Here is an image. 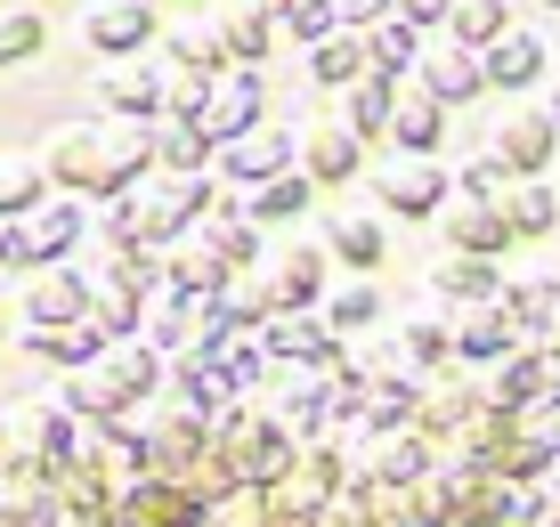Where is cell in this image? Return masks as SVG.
<instances>
[{"mask_svg": "<svg viewBox=\"0 0 560 527\" xmlns=\"http://www.w3.org/2000/svg\"><path fill=\"white\" fill-rule=\"evenodd\" d=\"M545 9H560V0H545Z\"/></svg>", "mask_w": 560, "mask_h": 527, "instance_id": "obj_53", "label": "cell"}, {"mask_svg": "<svg viewBox=\"0 0 560 527\" xmlns=\"http://www.w3.org/2000/svg\"><path fill=\"white\" fill-rule=\"evenodd\" d=\"M42 163H49V187L106 203V195H130L154 171V122H122V114L66 122V130H49Z\"/></svg>", "mask_w": 560, "mask_h": 527, "instance_id": "obj_1", "label": "cell"}, {"mask_svg": "<svg viewBox=\"0 0 560 527\" xmlns=\"http://www.w3.org/2000/svg\"><path fill=\"white\" fill-rule=\"evenodd\" d=\"M439 33H455L463 49H488L495 33H512V0H455Z\"/></svg>", "mask_w": 560, "mask_h": 527, "instance_id": "obj_39", "label": "cell"}, {"mask_svg": "<svg viewBox=\"0 0 560 527\" xmlns=\"http://www.w3.org/2000/svg\"><path fill=\"white\" fill-rule=\"evenodd\" d=\"M268 122V90H260V66H236L228 57L220 73H211V97H203V114H196V130L211 147H228V139H244V130H260Z\"/></svg>", "mask_w": 560, "mask_h": 527, "instance_id": "obj_3", "label": "cell"}, {"mask_svg": "<svg viewBox=\"0 0 560 527\" xmlns=\"http://www.w3.org/2000/svg\"><path fill=\"white\" fill-rule=\"evenodd\" d=\"M9 446H16V438H9V414H0V462H9Z\"/></svg>", "mask_w": 560, "mask_h": 527, "instance_id": "obj_48", "label": "cell"}, {"mask_svg": "<svg viewBox=\"0 0 560 527\" xmlns=\"http://www.w3.org/2000/svg\"><path fill=\"white\" fill-rule=\"evenodd\" d=\"M488 147L512 163V179L552 171V163H560V122H552V106H504V114L488 122Z\"/></svg>", "mask_w": 560, "mask_h": 527, "instance_id": "obj_7", "label": "cell"}, {"mask_svg": "<svg viewBox=\"0 0 560 527\" xmlns=\"http://www.w3.org/2000/svg\"><path fill=\"white\" fill-rule=\"evenodd\" d=\"M317 203V179L293 163V171H277V179H260V187H244V211H253L260 227H293L301 211Z\"/></svg>", "mask_w": 560, "mask_h": 527, "instance_id": "obj_27", "label": "cell"}, {"mask_svg": "<svg viewBox=\"0 0 560 527\" xmlns=\"http://www.w3.org/2000/svg\"><path fill=\"white\" fill-rule=\"evenodd\" d=\"M106 349V333L98 325H25V358H42V365H57V374H66V365H90Z\"/></svg>", "mask_w": 560, "mask_h": 527, "instance_id": "obj_31", "label": "cell"}, {"mask_svg": "<svg viewBox=\"0 0 560 527\" xmlns=\"http://www.w3.org/2000/svg\"><path fill=\"white\" fill-rule=\"evenodd\" d=\"M317 308H325V325H334L341 341H358V333H374V325H382V284L374 277H350V284L325 292Z\"/></svg>", "mask_w": 560, "mask_h": 527, "instance_id": "obj_33", "label": "cell"}, {"mask_svg": "<svg viewBox=\"0 0 560 527\" xmlns=\"http://www.w3.org/2000/svg\"><path fill=\"white\" fill-rule=\"evenodd\" d=\"M293 163H301V139H293V130H277V122H260V130H244V139L211 147V171H220L228 187H260V179H277V171H293Z\"/></svg>", "mask_w": 560, "mask_h": 527, "instance_id": "obj_11", "label": "cell"}, {"mask_svg": "<svg viewBox=\"0 0 560 527\" xmlns=\"http://www.w3.org/2000/svg\"><path fill=\"white\" fill-rule=\"evenodd\" d=\"M0 268H25L33 277V227L25 220H0Z\"/></svg>", "mask_w": 560, "mask_h": 527, "instance_id": "obj_44", "label": "cell"}, {"mask_svg": "<svg viewBox=\"0 0 560 527\" xmlns=\"http://www.w3.org/2000/svg\"><path fill=\"white\" fill-rule=\"evenodd\" d=\"M390 114H398V82L365 66L358 82H341V122L358 130L365 147H390Z\"/></svg>", "mask_w": 560, "mask_h": 527, "instance_id": "obj_23", "label": "cell"}, {"mask_svg": "<svg viewBox=\"0 0 560 527\" xmlns=\"http://www.w3.org/2000/svg\"><path fill=\"white\" fill-rule=\"evenodd\" d=\"M495 301L512 308L520 341H552V317H560V277H504Z\"/></svg>", "mask_w": 560, "mask_h": 527, "instance_id": "obj_28", "label": "cell"}, {"mask_svg": "<svg viewBox=\"0 0 560 527\" xmlns=\"http://www.w3.org/2000/svg\"><path fill=\"white\" fill-rule=\"evenodd\" d=\"M365 33V66L374 73H390V82H407L415 73V57H422V25H407V16H374V25H358Z\"/></svg>", "mask_w": 560, "mask_h": 527, "instance_id": "obj_30", "label": "cell"}, {"mask_svg": "<svg viewBox=\"0 0 560 527\" xmlns=\"http://www.w3.org/2000/svg\"><path fill=\"white\" fill-rule=\"evenodd\" d=\"M57 398H66L82 422H114V414H130V398L114 389V374H106L98 358H90V365H66V374H57Z\"/></svg>", "mask_w": 560, "mask_h": 527, "instance_id": "obj_29", "label": "cell"}, {"mask_svg": "<svg viewBox=\"0 0 560 527\" xmlns=\"http://www.w3.org/2000/svg\"><path fill=\"white\" fill-rule=\"evenodd\" d=\"M512 349H520V325H512L504 301L455 308V365H495V358H512Z\"/></svg>", "mask_w": 560, "mask_h": 527, "instance_id": "obj_19", "label": "cell"}, {"mask_svg": "<svg viewBox=\"0 0 560 527\" xmlns=\"http://www.w3.org/2000/svg\"><path fill=\"white\" fill-rule=\"evenodd\" d=\"M154 9H163V0H154Z\"/></svg>", "mask_w": 560, "mask_h": 527, "instance_id": "obj_55", "label": "cell"}, {"mask_svg": "<svg viewBox=\"0 0 560 527\" xmlns=\"http://www.w3.org/2000/svg\"><path fill=\"white\" fill-rule=\"evenodd\" d=\"M422 284H431V301L471 308V301H495V292H504V260H488V251H439Z\"/></svg>", "mask_w": 560, "mask_h": 527, "instance_id": "obj_18", "label": "cell"}, {"mask_svg": "<svg viewBox=\"0 0 560 527\" xmlns=\"http://www.w3.org/2000/svg\"><path fill=\"white\" fill-rule=\"evenodd\" d=\"M163 66H179V73H220V66H228L220 25H171V33H163Z\"/></svg>", "mask_w": 560, "mask_h": 527, "instance_id": "obj_37", "label": "cell"}, {"mask_svg": "<svg viewBox=\"0 0 560 527\" xmlns=\"http://www.w3.org/2000/svg\"><path fill=\"white\" fill-rule=\"evenodd\" d=\"M479 66H488V90H504V97H528L536 82L552 73V42L545 33H495L488 49H479Z\"/></svg>", "mask_w": 560, "mask_h": 527, "instance_id": "obj_15", "label": "cell"}, {"mask_svg": "<svg viewBox=\"0 0 560 527\" xmlns=\"http://www.w3.org/2000/svg\"><path fill=\"white\" fill-rule=\"evenodd\" d=\"M90 325H98L106 341H130L147 325V292H130V284H106L98 277V301H90Z\"/></svg>", "mask_w": 560, "mask_h": 527, "instance_id": "obj_40", "label": "cell"}, {"mask_svg": "<svg viewBox=\"0 0 560 527\" xmlns=\"http://www.w3.org/2000/svg\"><path fill=\"white\" fill-rule=\"evenodd\" d=\"M365 195H374L382 220H439V203L455 195V163H439V154H390V163H365Z\"/></svg>", "mask_w": 560, "mask_h": 527, "instance_id": "obj_2", "label": "cell"}, {"mask_svg": "<svg viewBox=\"0 0 560 527\" xmlns=\"http://www.w3.org/2000/svg\"><path fill=\"white\" fill-rule=\"evenodd\" d=\"M552 122H560V90H552Z\"/></svg>", "mask_w": 560, "mask_h": 527, "instance_id": "obj_51", "label": "cell"}, {"mask_svg": "<svg viewBox=\"0 0 560 527\" xmlns=\"http://www.w3.org/2000/svg\"><path fill=\"white\" fill-rule=\"evenodd\" d=\"M536 487H545V519H560V455H552V471L536 479Z\"/></svg>", "mask_w": 560, "mask_h": 527, "instance_id": "obj_47", "label": "cell"}, {"mask_svg": "<svg viewBox=\"0 0 560 527\" xmlns=\"http://www.w3.org/2000/svg\"><path fill=\"white\" fill-rule=\"evenodd\" d=\"M268 414L293 422L301 438L334 431V382H325V365H284V382H277V398H268Z\"/></svg>", "mask_w": 560, "mask_h": 527, "instance_id": "obj_17", "label": "cell"}, {"mask_svg": "<svg viewBox=\"0 0 560 527\" xmlns=\"http://www.w3.org/2000/svg\"><path fill=\"white\" fill-rule=\"evenodd\" d=\"M220 42L236 66H268V49H277V0H220Z\"/></svg>", "mask_w": 560, "mask_h": 527, "instance_id": "obj_21", "label": "cell"}, {"mask_svg": "<svg viewBox=\"0 0 560 527\" xmlns=\"http://www.w3.org/2000/svg\"><path fill=\"white\" fill-rule=\"evenodd\" d=\"M293 455H301V431H293V422H277L268 406H253V422L228 438V462H236V479H244V487H284Z\"/></svg>", "mask_w": 560, "mask_h": 527, "instance_id": "obj_6", "label": "cell"}, {"mask_svg": "<svg viewBox=\"0 0 560 527\" xmlns=\"http://www.w3.org/2000/svg\"><path fill=\"white\" fill-rule=\"evenodd\" d=\"M439 236H447V251H488V260H504L520 244L495 195H447V203H439Z\"/></svg>", "mask_w": 560, "mask_h": 527, "instance_id": "obj_13", "label": "cell"}, {"mask_svg": "<svg viewBox=\"0 0 560 527\" xmlns=\"http://www.w3.org/2000/svg\"><path fill=\"white\" fill-rule=\"evenodd\" d=\"M98 365L114 374V389L130 398V414L163 398V374H171V358H163V349H154L147 333H130V341H106V349H98Z\"/></svg>", "mask_w": 560, "mask_h": 527, "instance_id": "obj_20", "label": "cell"}, {"mask_svg": "<svg viewBox=\"0 0 560 527\" xmlns=\"http://www.w3.org/2000/svg\"><path fill=\"white\" fill-rule=\"evenodd\" d=\"M154 171H211V139L179 114H163L154 122Z\"/></svg>", "mask_w": 560, "mask_h": 527, "instance_id": "obj_38", "label": "cell"}, {"mask_svg": "<svg viewBox=\"0 0 560 527\" xmlns=\"http://www.w3.org/2000/svg\"><path fill=\"white\" fill-rule=\"evenodd\" d=\"M365 73V33L358 25H334L325 42H308V82L317 90H341V82H358Z\"/></svg>", "mask_w": 560, "mask_h": 527, "instance_id": "obj_32", "label": "cell"}, {"mask_svg": "<svg viewBox=\"0 0 560 527\" xmlns=\"http://www.w3.org/2000/svg\"><path fill=\"white\" fill-rule=\"evenodd\" d=\"M325 251H334L350 277H374L382 260H390V236H382V211H341L334 227H325Z\"/></svg>", "mask_w": 560, "mask_h": 527, "instance_id": "obj_25", "label": "cell"}, {"mask_svg": "<svg viewBox=\"0 0 560 527\" xmlns=\"http://www.w3.org/2000/svg\"><path fill=\"white\" fill-rule=\"evenodd\" d=\"M0 341H9V301H0Z\"/></svg>", "mask_w": 560, "mask_h": 527, "instance_id": "obj_49", "label": "cell"}, {"mask_svg": "<svg viewBox=\"0 0 560 527\" xmlns=\"http://www.w3.org/2000/svg\"><path fill=\"white\" fill-rule=\"evenodd\" d=\"M268 277H277V301L284 308H317L325 292H334V284H325V277H334V251H325V244H284Z\"/></svg>", "mask_w": 560, "mask_h": 527, "instance_id": "obj_24", "label": "cell"}, {"mask_svg": "<svg viewBox=\"0 0 560 527\" xmlns=\"http://www.w3.org/2000/svg\"><path fill=\"white\" fill-rule=\"evenodd\" d=\"M479 389H488L495 414H528L536 398H560V374H552V341H520L512 358L479 365Z\"/></svg>", "mask_w": 560, "mask_h": 527, "instance_id": "obj_4", "label": "cell"}, {"mask_svg": "<svg viewBox=\"0 0 560 527\" xmlns=\"http://www.w3.org/2000/svg\"><path fill=\"white\" fill-rule=\"evenodd\" d=\"M398 341H407V358L422 374H439V365H455V308H422V317L398 325Z\"/></svg>", "mask_w": 560, "mask_h": 527, "instance_id": "obj_34", "label": "cell"}, {"mask_svg": "<svg viewBox=\"0 0 560 527\" xmlns=\"http://www.w3.org/2000/svg\"><path fill=\"white\" fill-rule=\"evenodd\" d=\"M33 203H49V163H33V154H0V220H25Z\"/></svg>", "mask_w": 560, "mask_h": 527, "instance_id": "obj_36", "label": "cell"}, {"mask_svg": "<svg viewBox=\"0 0 560 527\" xmlns=\"http://www.w3.org/2000/svg\"><path fill=\"white\" fill-rule=\"evenodd\" d=\"M90 301H98V268L49 260V268H33V284H25V325H82Z\"/></svg>", "mask_w": 560, "mask_h": 527, "instance_id": "obj_9", "label": "cell"}, {"mask_svg": "<svg viewBox=\"0 0 560 527\" xmlns=\"http://www.w3.org/2000/svg\"><path fill=\"white\" fill-rule=\"evenodd\" d=\"M163 90H171V66H154V57H106V73H98V114H122V122H163Z\"/></svg>", "mask_w": 560, "mask_h": 527, "instance_id": "obj_10", "label": "cell"}, {"mask_svg": "<svg viewBox=\"0 0 560 527\" xmlns=\"http://www.w3.org/2000/svg\"><path fill=\"white\" fill-rule=\"evenodd\" d=\"M139 333L154 341V349H163V358H171V349H187V341H196V292H154V301H147V325H139Z\"/></svg>", "mask_w": 560, "mask_h": 527, "instance_id": "obj_35", "label": "cell"}, {"mask_svg": "<svg viewBox=\"0 0 560 527\" xmlns=\"http://www.w3.org/2000/svg\"><path fill=\"white\" fill-rule=\"evenodd\" d=\"M439 139H447V106L407 73L398 82V114H390V154H439Z\"/></svg>", "mask_w": 560, "mask_h": 527, "instance_id": "obj_22", "label": "cell"}, {"mask_svg": "<svg viewBox=\"0 0 560 527\" xmlns=\"http://www.w3.org/2000/svg\"><path fill=\"white\" fill-rule=\"evenodd\" d=\"M447 9H455V0H398V16H407V25H422V33L447 25Z\"/></svg>", "mask_w": 560, "mask_h": 527, "instance_id": "obj_45", "label": "cell"}, {"mask_svg": "<svg viewBox=\"0 0 560 527\" xmlns=\"http://www.w3.org/2000/svg\"><path fill=\"white\" fill-rule=\"evenodd\" d=\"M334 9H341V25H374V16H390L398 0H334Z\"/></svg>", "mask_w": 560, "mask_h": 527, "instance_id": "obj_46", "label": "cell"}, {"mask_svg": "<svg viewBox=\"0 0 560 527\" xmlns=\"http://www.w3.org/2000/svg\"><path fill=\"white\" fill-rule=\"evenodd\" d=\"M504 220H512V236H552L560 227V187L545 179V171H528V179H504Z\"/></svg>", "mask_w": 560, "mask_h": 527, "instance_id": "obj_26", "label": "cell"}, {"mask_svg": "<svg viewBox=\"0 0 560 527\" xmlns=\"http://www.w3.org/2000/svg\"><path fill=\"white\" fill-rule=\"evenodd\" d=\"M341 25V9H334V0H277V33H284V42H325V33H334Z\"/></svg>", "mask_w": 560, "mask_h": 527, "instance_id": "obj_42", "label": "cell"}, {"mask_svg": "<svg viewBox=\"0 0 560 527\" xmlns=\"http://www.w3.org/2000/svg\"><path fill=\"white\" fill-rule=\"evenodd\" d=\"M552 73H560V42H552Z\"/></svg>", "mask_w": 560, "mask_h": 527, "instance_id": "obj_52", "label": "cell"}, {"mask_svg": "<svg viewBox=\"0 0 560 527\" xmlns=\"http://www.w3.org/2000/svg\"><path fill=\"white\" fill-rule=\"evenodd\" d=\"M552 333H560V317H552Z\"/></svg>", "mask_w": 560, "mask_h": 527, "instance_id": "obj_54", "label": "cell"}, {"mask_svg": "<svg viewBox=\"0 0 560 527\" xmlns=\"http://www.w3.org/2000/svg\"><path fill=\"white\" fill-rule=\"evenodd\" d=\"M479 406H488V389H479V365H439V374L422 382V398H415V431L439 438V446H455L463 422H471Z\"/></svg>", "mask_w": 560, "mask_h": 527, "instance_id": "obj_5", "label": "cell"}, {"mask_svg": "<svg viewBox=\"0 0 560 527\" xmlns=\"http://www.w3.org/2000/svg\"><path fill=\"white\" fill-rule=\"evenodd\" d=\"M504 179H512V163L495 147H479V154L455 163V195H504Z\"/></svg>", "mask_w": 560, "mask_h": 527, "instance_id": "obj_43", "label": "cell"}, {"mask_svg": "<svg viewBox=\"0 0 560 527\" xmlns=\"http://www.w3.org/2000/svg\"><path fill=\"white\" fill-rule=\"evenodd\" d=\"M552 374H560V333H552Z\"/></svg>", "mask_w": 560, "mask_h": 527, "instance_id": "obj_50", "label": "cell"}, {"mask_svg": "<svg viewBox=\"0 0 560 527\" xmlns=\"http://www.w3.org/2000/svg\"><path fill=\"white\" fill-rule=\"evenodd\" d=\"M415 82L431 90L439 106H471V97H488V66H479V49H463L455 33H422Z\"/></svg>", "mask_w": 560, "mask_h": 527, "instance_id": "obj_8", "label": "cell"}, {"mask_svg": "<svg viewBox=\"0 0 560 527\" xmlns=\"http://www.w3.org/2000/svg\"><path fill=\"white\" fill-rule=\"evenodd\" d=\"M82 42L98 57H147V42H163L154 0H82Z\"/></svg>", "mask_w": 560, "mask_h": 527, "instance_id": "obj_12", "label": "cell"}, {"mask_svg": "<svg viewBox=\"0 0 560 527\" xmlns=\"http://www.w3.org/2000/svg\"><path fill=\"white\" fill-rule=\"evenodd\" d=\"M301 171H308L317 187H350L358 171H365V139L341 122V114H334V122H308V130H301Z\"/></svg>", "mask_w": 560, "mask_h": 527, "instance_id": "obj_16", "label": "cell"}, {"mask_svg": "<svg viewBox=\"0 0 560 527\" xmlns=\"http://www.w3.org/2000/svg\"><path fill=\"white\" fill-rule=\"evenodd\" d=\"M260 349H268V365H334L341 333L325 325V308H277L260 325Z\"/></svg>", "mask_w": 560, "mask_h": 527, "instance_id": "obj_14", "label": "cell"}, {"mask_svg": "<svg viewBox=\"0 0 560 527\" xmlns=\"http://www.w3.org/2000/svg\"><path fill=\"white\" fill-rule=\"evenodd\" d=\"M42 42H49V16L42 9H0V73L25 66V57H42Z\"/></svg>", "mask_w": 560, "mask_h": 527, "instance_id": "obj_41", "label": "cell"}]
</instances>
